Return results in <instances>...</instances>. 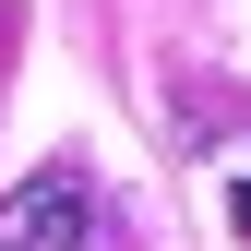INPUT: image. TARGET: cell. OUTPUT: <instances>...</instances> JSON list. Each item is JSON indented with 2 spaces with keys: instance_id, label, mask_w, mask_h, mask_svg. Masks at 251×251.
<instances>
[{
  "instance_id": "7a4b0ae2",
  "label": "cell",
  "mask_w": 251,
  "mask_h": 251,
  "mask_svg": "<svg viewBox=\"0 0 251 251\" xmlns=\"http://www.w3.org/2000/svg\"><path fill=\"white\" fill-rule=\"evenodd\" d=\"M239 239H251V179H239Z\"/></svg>"
},
{
  "instance_id": "6da1fadb",
  "label": "cell",
  "mask_w": 251,
  "mask_h": 251,
  "mask_svg": "<svg viewBox=\"0 0 251 251\" xmlns=\"http://www.w3.org/2000/svg\"><path fill=\"white\" fill-rule=\"evenodd\" d=\"M84 227H96V179L84 168H36L0 192V251H84Z\"/></svg>"
}]
</instances>
